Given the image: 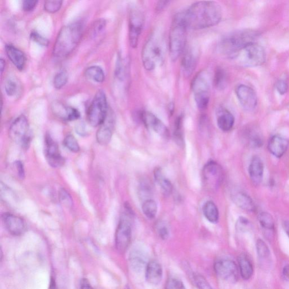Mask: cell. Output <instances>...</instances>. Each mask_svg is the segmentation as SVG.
Here are the masks:
<instances>
[{
    "mask_svg": "<svg viewBox=\"0 0 289 289\" xmlns=\"http://www.w3.org/2000/svg\"><path fill=\"white\" fill-rule=\"evenodd\" d=\"M144 22V18L142 13L137 9H132L129 17V40L133 48L137 47Z\"/></svg>",
    "mask_w": 289,
    "mask_h": 289,
    "instance_id": "8fae6325",
    "label": "cell"
},
{
    "mask_svg": "<svg viewBox=\"0 0 289 289\" xmlns=\"http://www.w3.org/2000/svg\"><path fill=\"white\" fill-rule=\"evenodd\" d=\"M30 38L32 40L35 41V43L39 44L41 46H48L49 44V41L48 39L44 38L43 36L40 35L36 32H33L31 33Z\"/></svg>",
    "mask_w": 289,
    "mask_h": 289,
    "instance_id": "ee69618b",
    "label": "cell"
},
{
    "mask_svg": "<svg viewBox=\"0 0 289 289\" xmlns=\"http://www.w3.org/2000/svg\"><path fill=\"white\" fill-rule=\"evenodd\" d=\"M188 28L198 30L218 24L222 18L220 5L213 1L195 3L182 13Z\"/></svg>",
    "mask_w": 289,
    "mask_h": 289,
    "instance_id": "6da1fadb",
    "label": "cell"
},
{
    "mask_svg": "<svg viewBox=\"0 0 289 289\" xmlns=\"http://www.w3.org/2000/svg\"><path fill=\"white\" fill-rule=\"evenodd\" d=\"M83 31L84 25L80 22L62 28L54 45L53 53L55 57L63 59L68 56L79 44Z\"/></svg>",
    "mask_w": 289,
    "mask_h": 289,
    "instance_id": "7a4b0ae2",
    "label": "cell"
},
{
    "mask_svg": "<svg viewBox=\"0 0 289 289\" xmlns=\"http://www.w3.org/2000/svg\"><path fill=\"white\" fill-rule=\"evenodd\" d=\"M232 198L239 208L247 212H252L255 209L254 203L251 198L244 192H236L232 195Z\"/></svg>",
    "mask_w": 289,
    "mask_h": 289,
    "instance_id": "83f0119b",
    "label": "cell"
},
{
    "mask_svg": "<svg viewBox=\"0 0 289 289\" xmlns=\"http://www.w3.org/2000/svg\"><path fill=\"white\" fill-rule=\"evenodd\" d=\"M183 117L180 116L175 122V130L174 132L175 141L180 146H183L184 138L183 133Z\"/></svg>",
    "mask_w": 289,
    "mask_h": 289,
    "instance_id": "e575fe53",
    "label": "cell"
},
{
    "mask_svg": "<svg viewBox=\"0 0 289 289\" xmlns=\"http://www.w3.org/2000/svg\"><path fill=\"white\" fill-rule=\"evenodd\" d=\"M157 232L159 236L163 240H166L169 237V230L164 224L162 223H160L158 225Z\"/></svg>",
    "mask_w": 289,
    "mask_h": 289,
    "instance_id": "c3c4849f",
    "label": "cell"
},
{
    "mask_svg": "<svg viewBox=\"0 0 289 289\" xmlns=\"http://www.w3.org/2000/svg\"><path fill=\"white\" fill-rule=\"evenodd\" d=\"M282 226L289 238V220L283 221Z\"/></svg>",
    "mask_w": 289,
    "mask_h": 289,
    "instance_id": "680465c9",
    "label": "cell"
},
{
    "mask_svg": "<svg viewBox=\"0 0 289 289\" xmlns=\"http://www.w3.org/2000/svg\"><path fill=\"white\" fill-rule=\"evenodd\" d=\"M259 33L250 30L237 31L224 36L220 41V52L231 59H235L246 46L255 43Z\"/></svg>",
    "mask_w": 289,
    "mask_h": 289,
    "instance_id": "3957f363",
    "label": "cell"
},
{
    "mask_svg": "<svg viewBox=\"0 0 289 289\" xmlns=\"http://www.w3.org/2000/svg\"><path fill=\"white\" fill-rule=\"evenodd\" d=\"M235 118L232 113L224 108L217 112V123L221 131L228 132L232 130L235 124Z\"/></svg>",
    "mask_w": 289,
    "mask_h": 289,
    "instance_id": "484cf974",
    "label": "cell"
},
{
    "mask_svg": "<svg viewBox=\"0 0 289 289\" xmlns=\"http://www.w3.org/2000/svg\"><path fill=\"white\" fill-rule=\"evenodd\" d=\"M9 136L12 140L27 150L32 142V132L26 117L20 115L12 124L9 129Z\"/></svg>",
    "mask_w": 289,
    "mask_h": 289,
    "instance_id": "ba28073f",
    "label": "cell"
},
{
    "mask_svg": "<svg viewBox=\"0 0 289 289\" xmlns=\"http://www.w3.org/2000/svg\"><path fill=\"white\" fill-rule=\"evenodd\" d=\"M203 176L206 188L214 191L218 189L223 182V170L218 163L210 161L203 169Z\"/></svg>",
    "mask_w": 289,
    "mask_h": 289,
    "instance_id": "30bf717a",
    "label": "cell"
},
{
    "mask_svg": "<svg viewBox=\"0 0 289 289\" xmlns=\"http://www.w3.org/2000/svg\"><path fill=\"white\" fill-rule=\"evenodd\" d=\"M0 65H1V73L2 74L5 68V62L4 60L1 59V61H0Z\"/></svg>",
    "mask_w": 289,
    "mask_h": 289,
    "instance_id": "91938a15",
    "label": "cell"
},
{
    "mask_svg": "<svg viewBox=\"0 0 289 289\" xmlns=\"http://www.w3.org/2000/svg\"><path fill=\"white\" fill-rule=\"evenodd\" d=\"M45 156L51 167L59 168L63 166L65 161L62 156L58 144L49 135L45 137Z\"/></svg>",
    "mask_w": 289,
    "mask_h": 289,
    "instance_id": "4fadbf2b",
    "label": "cell"
},
{
    "mask_svg": "<svg viewBox=\"0 0 289 289\" xmlns=\"http://www.w3.org/2000/svg\"><path fill=\"white\" fill-rule=\"evenodd\" d=\"M244 142L251 148H259L263 146V138L261 132L255 126L246 128L243 132Z\"/></svg>",
    "mask_w": 289,
    "mask_h": 289,
    "instance_id": "7402d4cb",
    "label": "cell"
},
{
    "mask_svg": "<svg viewBox=\"0 0 289 289\" xmlns=\"http://www.w3.org/2000/svg\"><path fill=\"white\" fill-rule=\"evenodd\" d=\"M182 61L183 73L187 77L193 73L197 65L198 54L197 51L192 48L185 49Z\"/></svg>",
    "mask_w": 289,
    "mask_h": 289,
    "instance_id": "ffe728a7",
    "label": "cell"
},
{
    "mask_svg": "<svg viewBox=\"0 0 289 289\" xmlns=\"http://www.w3.org/2000/svg\"><path fill=\"white\" fill-rule=\"evenodd\" d=\"M75 130L76 132L80 136H85L87 133L85 124L82 122L77 124Z\"/></svg>",
    "mask_w": 289,
    "mask_h": 289,
    "instance_id": "db71d44e",
    "label": "cell"
},
{
    "mask_svg": "<svg viewBox=\"0 0 289 289\" xmlns=\"http://www.w3.org/2000/svg\"><path fill=\"white\" fill-rule=\"evenodd\" d=\"M106 21L104 19H100L98 20L94 26V30H93V33L96 36L97 34L101 33L103 30L106 27Z\"/></svg>",
    "mask_w": 289,
    "mask_h": 289,
    "instance_id": "f907efd6",
    "label": "cell"
},
{
    "mask_svg": "<svg viewBox=\"0 0 289 289\" xmlns=\"http://www.w3.org/2000/svg\"><path fill=\"white\" fill-rule=\"evenodd\" d=\"M113 126H114V118L112 114L108 113L104 123L100 126L96 134L97 141L101 146H106L110 142L112 136Z\"/></svg>",
    "mask_w": 289,
    "mask_h": 289,
    "instance_id": "ac0fdd59",
    "label": "cell"
},
{
    "mask_svg": "<svg viewBox=\"0 0 289 289\" xmlns=\"http://www.w3.org/2000/svg\"><path fill=\"white\" fill-rule=\"evenodd\" d=\"M236 94L242 107L247 111H253L257 106L256 92L251 87L241 84L237 87Z\"/></svg>",
    "mask_w": 289,
    "mask_h": 289,
    "instance_id": "9a60e30c",
    "label": "cell"
},
{
    "mask_svg": "<svg viewBox=\"0 0 289 289\" xmlns=\"http://www.w3.org/2000/svg\"><path fill=\"white\" fill-rule=\"evenodd\" d=\"M288 146L287 139L280 135H275L270 139L268 148L273 156L281 158L286 152Z\"/></svg>",
    "mask_w": 289,
    "mask_h": 289,
    "instance_id": "d6986e66",
    "label": "cell"
},
{
    "mask_svg": "<svg viewBox=\"0 0 289 289\" xmlns=\"http://www.w3.org/2000/svg\"><path fill=\"white\" fill-rule=\"evenodd\" d=\"M53 107L55 114L65 121H75L79 117V111L74 107L65 106L61 103H55Z\"/></svg>",
    "mask_w": 289,
    "mask_h": 289,
    "instance_id": "4316f807",
    "label": "cell"
},
{
    "mask_svg": "<svg viewBox=\"0 0 289 289\" xmlns=\"http://www.w3.org/2000/svg\"><path fill=\"white\" fill-rule=\"evenodd\" d=\"M50 287V288L55 287V282L54 279H53V278H51Z\"/></svg>",
    "mask_w": 289,
    "mask_h": 289,
    "instance_id": "94428289",
    "label": "cell"
},
{
    "mask_svg": "<svg viewBox=\"0 0 289 289\" xmlns=\"http://www.w3.org/2000/svg\"><path fill=\"white\" fill-rule=\"evenodd\" d=\"M154 178L164 194L169 195L172 193V185L170 181L164 176L161 168H159L155 170Z\"/></svg>",
    "mask_w": 289,
    "mask_h": 289,
    "instance_id": "f546056e",
    "label": "cell"
},
{
    "mask_svg": "<svg viewBox=\"0 0 289 289\" xmlns=\"http://www.w3.org/2000/svg\"><path fill=\"white\" fill-rule=\"evenodd\" d=\"M266 55L264 48L256 42L247 45L241 49L235 59L242 66L253 68L265 63Z\"/></svg>",
    "mask_w": 289,
    "mask_h": 289,
    "instance_id": "52a82bcc",
    "label": "cell"
},
{
    "mask_svg": "<svg viewBox=\"0 0 289 289\" xmlns=\"http://www.w3.org/2000/svg\"><path fill=\"white\" fill-rule=\"evenodd\" d=\"M239 270L241 276L243 279H250L254 272V268L252 262L246 254H241L238 258Z\"/></svg>",
    "mask_w": 289,
    "mask_h": 289,
    "instance_id": "f1b7e54d",
    "label": "cell"
},
{
    "mask_svg": "<svg viewBox=\"0 0 289 289\" xmlns=\"http://www.w3.org/2000/svg\"><path fill=\"white\" fill-rule=\"evenodd\" d=\"M108 114L107 98L105 92L99 91L88 110L87 117L90 125L94 127L100 126L106 120Z\"/></svg>",
    "mask_w": 289,
    "mask_h": 289,
    "instance_id": "8992f818",
    "label": "cell"
},
{
    "mask_svg": "<svg viewBox=\"0 0 289 289\" xmlns=\"http://www.w3.org/2000/svg\"><path fill=\"white\" fill-rule=\"evenodd\" d=\"M63 0H45L44 9L46 12L54 14L60 10Z\"/></svg>",
    "mask_w": 289,
    "mask_h": 289,
    "instance_id": "74e56055",
    "label": "cell"
},
{
    "mask_svg": "<svg viewBox=\"0 0 289 289\" xmlns=\"http://www.w3.org/2000/svg\"><path fill=\"white\" fill-rule=\"evenodd\" d=\"M257 254L261 259H266L269 257L271 254L269 247H268L266 242L261 239H258L256 243Z\"/></svg>",
    "mask_w": 289,
    "mask_h": 289,
    "instance_id": "8d00e7d4",
    "label": "cell"
},
{
    "mask_svg": "<svg viewBox=\"0 0 289 289\" xmlns=\"http://www.w3.org/2000/svg\"><path fill=\"white\" fill-rule=\"evenodd\" d=\"M157 209V203L152 199L144 200L142 206V210L144 215L150 219H153L156 217Z\"/></svg>",
    "mask_w": 289,
    "mask_h": 289,
    "instance_id": "d6a6232c",
    "label": "cell"
},
{
    "mask_svg": "<svg viewBox=\"0 0 289 289\" xmlns=\"http://www.w3.org/2000/svg\"><path fill=\"white\" fill-rule=\"evenodd\" d=\"M65 147L73 153H77L80 151V146L76 138L72 135L67 136L64 140Z\"/></svg>",
    "mask_w": 289,
    "mask_h": 289,
    "instance_id": "f35d334b",
    "label": "cell"
},
{
    "mask_svg": "<svg viewBox=\"0 0 289 289\" xmlns=\"http://www.w3.org/2000/svg\"><path fill=\"white\" fill-rule=\"evenodd\" d=\"M129 261L132 270L137 273L143 271L148 263L146 253L139 250H134L131 252Z\"/></svg>",
    "mask_w": 289,
    "mask_h": 289,
    "instance_id": "d4e9b609",
    "label": "cell"
},
{
    "mask_svg": "<svg viewBox=\"0 0 289 289\" xmlns=\"http://www.w3.org/2000/svg\"><path fill=\"white\" fill-rule=\"evenodd\" d=\"M18 89L17 82L13 79L10 78L6 81L5 89L9 96H13L16 95Z\"/></svg>",
    "mask_w": 289,
    "mask_h": 289,
    "instance_id": "60d3db41",
    "label": "cell"
},
{
    "mask_svg": "<svg viewBox=\"0 0 289 289\" xmlns=\"http://www.w3.org/2000/svg\"><path fill=\"white\" fill-rule=\"evenodd\" d=\"M249 173L253 183L259 185L263 179L264 174V163L261 158L253 157L249 165Z\"/></svg>",
    "mask_w": 289,
    "mask_h": 289,
    "instance_id": "603a6c76",
    "label": "cell"
},
{
    "mask_svg": "<svg viewBox=\"0 0 289 289\" xmlns=\"http://www.w3.org/2000/svg\"><path fill=\"white\" fill-rule=\"evenodd\" d=\"M68 81V75L65 71H62L56 74L54 78L53 84L55 89L60 90L67 84Z\"/></svg>",
    "mask_w": 289,
    "mask_h": 289,
    "instance_id": "ab89813d",
    "label": "cell"
},
{
    "mask_svg": "<svg viewBox=\"0 0 289 289\" xmlns=\"http://www.w3.org/2000/svg\"><path fill=\"white\" fill-rule=\"evenodd\" d=\"M259 223L262 228L268 230H272L275 229V221L272 216L267 212H262L259 215Z\"/></svg>",
    "mask_w": 289,
    "mask_h": 289,
    "instance_id": "836d02e7",
    "label": "cell"
},
{
    "mask_svg": "<svg viewBox=\"0 0 289 289\" xmlns=\"http://www.w3.org/2000/svg\"><path fill=\"white\" fill-rule=\"evenodd\" d=\"M8 58L18 70H23L25 65V56L22 51L11 44L5 46Z\"/></svg>",
    "mask_w": 289,
    "mask_h": 289,
    "instance_id": "cb8c5ba5",
    "label": "cell"
},
{
    "mask_svg": "<svg viewBox=\"0 0 289 289\" xmlns=\"http://www.w3.org/2000/svg\"><path fill=\"white\" fill-rule=\"evenodd\" d=\"M15 166L16 167L19 178L20 179H23L25 177V172L22 162L19 161L15 162Z\"/></svg>",
    "mask_w": 289,
    "mask_h": 289,
    "instance_id": "816d5d0a",
    "label": "cell"
},
{
    "mask_svg": "<svg viewBox=\"0 0 289 289\" xmlns=\"http://www.w3.org/2000/svg\"><path fill=\"white\" fill-rule=\"evenodd\" d=\"M287 82L284 80H280L276 82V90L280 95H285L288 91Z\"/></svg>",
    "mask_w": 289,
    "mask_h": 289,
    "instance_id": "681fc988",
    "label": "cell"
},
{
    "mask_svg": "<svg viewBox=\"0 0 289 289\" xmlns=\"http://www.w3.org/2000/svg\"><path fill=\"white\" fill-rule=\"evenodd\" d=\"M226 79L225 71L220 68L217 69L214 76V85L216 89H224L226 85Z\"/></svg>",
    "mask_w": 289,
    "mask_h": 289,
    "instance_id": "d590c367",
    "label": "cell"
},
{
    "mask_svg": "<svg viewBox=\"0 0 289 289\" xmlns=\"http://www.w3.org/2000/svg\"><path fill=\"white\" fill-rule=\"evenodd\" d=\"M282 274L285 279L289 281V265H286L283 267Z\"/></svg>",
    "mask_w": 289,
    "mask_h": 289,
    "instance_id": "6f0895ef",
    "label": "cell"
},
{
    "mask_svg": "<svg viewBox=\"0 0 289 289\" xmlns=\"http://www.w3.org/2000/svg\"><path fill=\"white\" fill-rule=\"evenodd\" d=\"M251 228V224L248 219L241 216L236 223V229L240 232L249 231Z\"/></svg>",
    "mask_w": 289,
    "mask_h": 289,
    "instance_id": "7bdbcfd3",
    "label": "cell"
},
{
    "mask_svg": "<svg viewBox=\"0 0 289 289\" xmlns=\"http://www.w3.org/2000/svg\"><path fill=\"white\" fill-rule=\"evenodd\" d=\"M60 197L62 202H63L64 204L68 206L70 204L71 205L72 204L71 198L70 197V196L68 193V192H66V190L64 189L61 190V192L60 193Z\"/></svg>",
    "mask_w": 289,
    "mask_h": 289,
    "instance_id": "f5cc1de1",
    "label": "cell"
},
{
    "mask_svg": "<svg viewBox=\"0 0 289 289\" xmlns=\"http://www.w3.org/2000/svg\"><path fill=\"white\" fill-rule=\"evenodd\" d=\"M126 68L125 64L121 55L118 56L115 69V74L118 78L123 80L125 76Z\"/></svg>",
    "mask_w": 289,
    "mask_h": 289,
    "instance_id": "b9f144b4",
    "label": "cell"
},
{
    "mask_svg": "<svg viewBox=\"0 0 289 289\" xmlns=\"http://www.w3.org/2000/svg\"><path fill=\"white\" fill-rule=\"evenodd\" d=\"M140 118L144 125L150 130L157 133L163 138H168L169 131L164 124L151 112L143 111L140 113Z\"/></svg>",
    "mask_w": 289,
    "mask_h": 289,
    "instance_id": "2e32d148",
    "label": "cell"
},
{
    "mask_svg": "<svg viewBox=\"0 0 289 289\" xmlns=\"http://www.w3.org/2000/svg\"><path fill=\"white\" fill-rule=\"evenodd\" d=\"M2 219L5 228L13 236L22 235L26 229L24 220L19 216L10 213H4Z\"/></svg>",
    "mask_w": 289,
    "mask_h": 289,
    "instance_id": "e0dca14e",
    "label": "cell"
},
{
    "mask_svg": "<svg viewBox=\"0 0 289 289\" xmlns=\"http://www.w3.org/2000/svg\"><path fill=\"white\" fill-rule=\"evenodd\" d=\"M39 0H22V8L25 12H31L37 5Z\"/></svg>",
    "mask_w": 289,
    "mask_h": 289,
    "instance_id": "7dc6e473",
    "label": "cell"
},
{
    "mask_svg": "<svg viewBox=\"0 0 289 289\" xmlns=\"http://www.w3.org/2000/svg\"><path fill=\"white\" fill-rule=\"evenodd\" d=\"M203 213L211 223H216L219 220V211L216 205L212 201H208L205 204L203 207Z\"/></svg>",
    "mask_w": 289,
    "mask_h": 289,
    "instance_id": "4dcf8cb0",
    "label": "cell"
},
{
    "mask_svg": "<svg viewBox=\"0 0 289 289\" xmlns=\"http://www.w3.org/2000/svg\"><path fill=\"white\" fill-rule=\"evenodd\" d=\"M85 74L87 78L101 83L105 79L104 71L99 66H93L85 70Z\"/></svg>",
    "mask_w": 289,
    "mask_h": 289,
    "instance_id": "1f68e13d",
    "label": "cell"
},
{
    "mask_svg": "<svg viewBox=\"0 0 289 289\" xmlns=\"http://www.w3.org/2000/svg\"><path fill=\"white\" fill-rule=\"evenodd\" d=\"M166 288L169 289H183L184 288V283L177 278H171L166 283Z\"/></svg>",
    "mask_w": 289,
    "mask_h": 289,
    "instance_id": "bcb514c9",
    "label": "cell"
},
{
    "mask_svg": "<svg viewBox=\"0 0 289 289\" xmlns=\"http://www.w3.org/2000/svg\"><path fill=\"white\" fill-rule=\"evenodd\" d=\"M192 88L196 104L199 109H206L210 101V89L208 77L205 72H200L195 77Z\"/></svg>",
    "mask_w": 289,
    "mask_h": 289,
    "instance_id": "9c48e42d",
    "label": "cell"
},
{
    "mask_svg": "<svg viewBox=\"0 0 289 289\" xmlns=\"http://www.w3.org/2000/svg\"><path fill=\"white\" fill-rule=\"evenodd\" d=\"M172 0H159L157 9L158 12H161L162 10L166 8L168 4L171 3Z\"/></svg>",
    "mask_w": 289,
    "mask_h": 289,
    "instance_id": "11a10c76",
    "label": "cell"
},
{
    "mask_svg": "<svg viewBox=\"0 0 289 289\" xmlns=\"http://www.w3.org/2000/svg\"><path fill=\"white\" fill-rule=\"evenodd\" d=\"M214 270L222 280L229 283H235L238 280L239 268L233 261L224 259L216 261Z\"/></svg>",
    "mask_w": 289,
    "mask_h": 289,
    "instance_id": "7c38bea8",
    "label": "cell"
},
{
    "mask_svg": "<svg viewBox=\"0 0 289 289\" xmlns=\"http://www.w3.org/2000/svg\"><path fill=\"white\" fill-rule=\"evenodd\" d=\"M80 287L82 288H92V286L91 285V283H90L89 280L86 279V278H82V279L80 281Z\"/></svg>",
    "mask_w": 289,
    "mask_h": 289,
    "instance_id": "9f6ffc18",
    "label": "cell"
},
{
    "mask_svg": "<svg viewBox=\"0 0 289 289\" xmlns=\"http://www.w3.org/2000/svg\"><path fill=\"white\" fill-rule=\"evenodd\" d=\"M166 46L161 36L154 35L147 41L142 51L144 69L152 71L161 66L166 57Z\"/></svg>",
    "mask_w": 289,
    "mask_h": 289,
    "instance_id": "277c9868",
    "label": "cell"
},
{
    "mask_svg": "<svg viewBox=\"0 0 289 289\" xmlns=\"http://www.w3.org/2000/svg\"><path fill=\"white\" fill-rule=\"evenodd\" d=\"M194 281L196 286L199 288H211L209 283L206 281L203 276L200 275H194Z\"/></svg>",
    "mask_w": 289,
    "mask_h": 289,
    "instance_id": "f6af8a7d",
    "label": "cell"
},
{
    "mask_svg": "<svg viewBox=\"0 0 289 289\" xmlns=\"http://www.w3.org/2000/svg\"><path fill=\"white\" fill-rule=\"evenodd\" d=\"M146 280L150 284L157 285L161 282L163 270L161 265L156 261L148 262L146 267Z\"/></svg>",
    "mask_w": 289,
    "mask_h": 289,
    "instance_id": "44dd1931",
    "label": "cell"
},
{
    "mask_svg": "<svg viewBox=\"0 0 289 289\" xmlns=\"http://www.w3.org/2000/svg\"><path fill=\"white\" fill-rule=\"evenodd\" d=\"M187 29L182 13L177 15L174 18L169 36V55L173 61H177L185 49Z\"/></svg>",
    "mask_w": 289,
    "mask_h": 289,
    "instance_id": "5b68a950",
    "label": "cell"
},
{
    "mask_svg": "<svg viewBox=\"0 0 289 289\" xmlns=\"http://www.w3.org/2000/svg\"><path fill=\"white\" fill-rule=\"evenodd\" d=\"M132 229L130 221L123 218L119 223L115 233V246L117 249L125 252L130 244Z\"/></svg>",
    "mask_w": 289,
    "mask_h": 289,
    "instance_id": "5bb4252c",
    "label": "cell"
}]
</instances>
